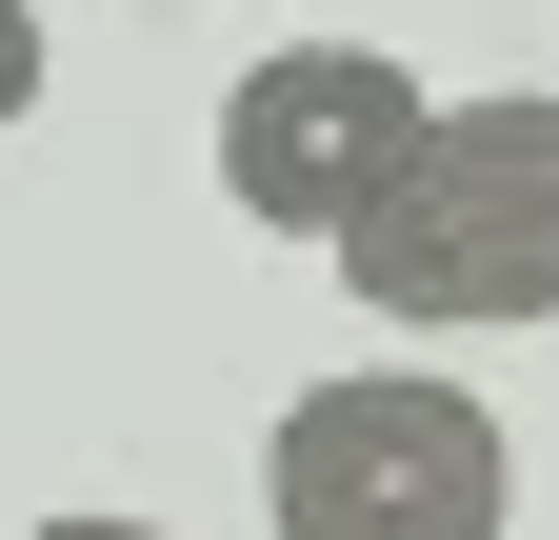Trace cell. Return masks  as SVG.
<instances>
[{
    "label": "cell",
    "instance_id": "3957f363",
    "mask_svg": "<svg viewBox=\"0 0 559 540\" xmlns=\"http://www.w3.org/2000/svg\"><path fill=\"white\" fill-rule=\"evenodd\" d=\"M419 101H440V81L380 60V40H280V60L221 81V200H240L260 240H340V221L400 180Z\"/></svg>",
    "mask_w": 559,
    "mask_h": 540
},
{
    "label": "cell",
    "instance_id": "277c9868",
    "mask_svg": "<svg viewBox=\"0 0 559 540\" xmlns=\"http://www.w3.org/2000/svg\"><path fill=\"white\" fill-rule=\"evenodd\" d=\"M40 81H60V60H40V21H21V0H0V141L40 120Z\"/></svg>",
    "mask_w": 559,
    "mask_h": 540
},
{
    "label": "cell",
    "instance_id": "7a4b0ae2",
    "mask_svg": "<svg viewBox=\"0 0 559 540\" xmlns=\"http://www.w3.org/2000/svg\"><path fill=\"white\" fill-rule=\"evenodd\" d=\"M260 520L280 540H500L520 520V441L440 361H340V380H300L260 421Z\"/></svg>",
    "mask_w": 559,
    "mask_h": 540
},
{
    "label": "cell",
    "instance_id": "6da1fadb",
    "mask_svg": "<svg viewBox=\"0 0 559 540\" xmlns=\"http://www.w3.org/2000/svg\"><path fill=\"white\" fill-rule=\"evenodd\" d=\"M400 341H500V320H559V101L500 81V101H419L400 180L320 240Z\"/></svg>",
    "mask_w": 559,
    "mask_h": 540
},
{
    "label": "cell",
    "instance_id": "5b68a950",
    "mask_svg": "<svg viewBox=\"0 0 559 540\" xmlns=\"http://www.w3.org/2000/svg\"><path fill=\"white\" fill-rule=\"evenodd\" d=\"M21 540H160V520H120V501H60V520H21Z\"/></svg>",
    "mask_w": 559,
    "mask_h": 540
},
{
    "label": "cell",
    "instance_id": "8992f818",
    "mask_svg": "<svg viewBox=\"0 0 559 540\" xmlns=\"http://www.w3.org/2000/svg\"><path fill=\"white\" fill-rule=\"evenodd\" d=\"M160 21H180V0H160Z\"/></svg>",
    "mask_w": 559,
    "mask_h": 540
}]
</instances>
